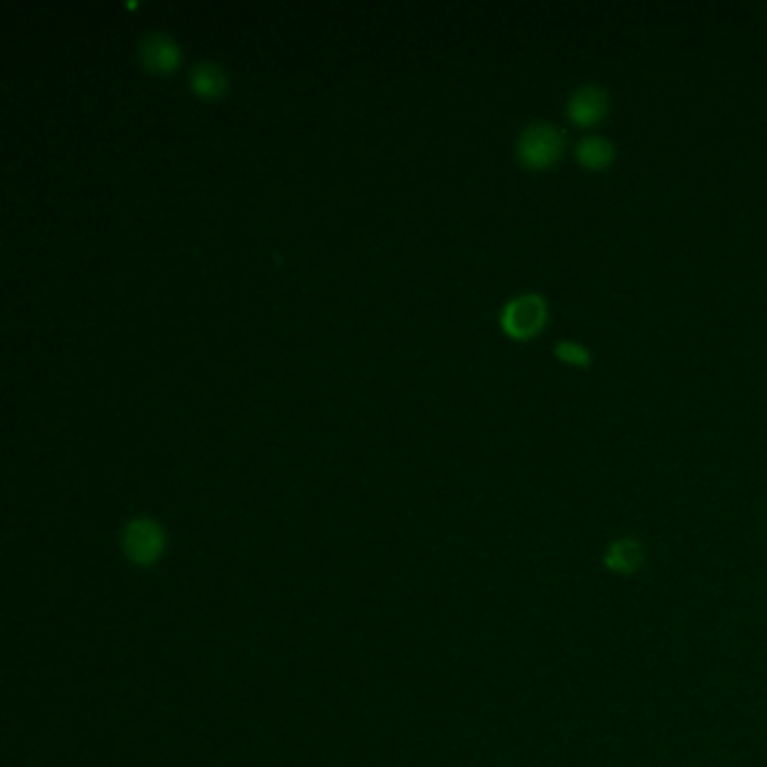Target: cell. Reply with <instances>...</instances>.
I'll list each match as a JSON object with an SVG mask.
<instances>
[{"label": "cell", "instance_id": "obj_1", "mask_svg": "<svg viewBox=\"0 0 767 767\" xmlns=\"http://www.w3.org/2000/svg\"><path fill=\"white\" fill-rule=\"evenodd\" d=\"M565 151V135L554 124L534 122L520 133L516 144V156L527 169H549L561 160Z\"/></svg>", "mask_w": 767, "mask_h": 767}, {"label": "cell", "instance_id": "obj_2", "mask_svg": "<svg viewBox=\"0 0 767 767\" xmlns=\"http://www.w3.org/2000/svg\"><path fill=\"white\" fill-rule=\"evenodd\" d=\"M547 322V304L536 293H522L513 297L500 311V324L504 333L513 340H531L543 331Z\"/></svg>", "mask_w": 767, "mask_h": 767}, {"label": "cell", "instance_id": "obj_3", "mask_svg": "<svg viewBox=\"0 0 767 767\" xmlns=\"http://www.w3.org/2000/svg\"><path fill=\"white\" fill-rule=\"evenodd\" d=\"M138 57L142 66L153 75H169L171 70L178 68L180 48L165 32H147L138 43Z\"/></svg>", "mask_w": 767, "mask_h": 767}, {"label": "cell", "instance_id": "obj_4", "mask_svg": "<svg viewBox=\"0 0 767 767\" xmlns=\"http://www.w3.org/2000/svg\"><path fill=\"white\" fill-rule=\"evenodd\" d=\"M567 120L576 126H597L608 115V95L599 86H581L576 88L572 97L567 99Z\"/></svg>", "mask_w": 767, "mask_h": 767}, {"label": "cell", "instance_id": "obj_5", "mask_svg": "<svg viewBox=\"0 0 767 767\" xmlns=\"http://www.w3.org/2000/svg\"><path fill=\"white\" fill-rule=\"evenodd\" d=\"M124 545L126 552H129L135 561L149 563L160 554L162 534L151 520H135L131 522L129 529H126Z\"/></svg>", "mask_w": 767, "mask_h": 767}, {"label": "cell", "instance_id": "obj_6", "mask_svg": "<svg viewBox=\"0 0 767 767\" xmlns=\"http://www.w3.org/2000/svg\"><path fill=\"white\" fill-rule=\"evenodd\" d=\"M189 86H192L196 95L205 99H216L228 88V75H225V70L219 63L198 61L192 72H189Z\"/></svg>", "mask_w": 767, "mask_h": 767}, {"label": "cell", "instance_id": "obj_7", "mask_svg": "<svg viewBox=\"0 0 767 767\" xmlns=\"http://www.w3.org/2000/svg\"><path fill=\"white\" fill-rule=\"evenodd\" d=\"M576 160L579 165L590 169V171H601L608 169L615 160V147L612 142L601 138V135H590V138H583L576 144Z\"/></svg>", "mask_w": 767, "mask_h": 767}, {"label": "cell", "instance_id": "obj_8", "mask_svg": "<svg viewBox=\"0 0 767 767\" xmlns=\"http://www.w3.org/2000/svg\"><path fill=\"white\" fill-rule=\"evenodd\" d=\"M554 354L558 360H563L567 365H576V367H588L590 365V351L581 347L579 342L572 340H563L554 347Z\"/></svg>", "mask_w": 767, "mask_h": 767}]
</instances>
